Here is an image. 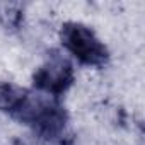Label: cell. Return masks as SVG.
<instances>
[{"mask_svg":"<svg viewBox=\"0 0 145 145\" xmlns=\"http://www.w3.org/2000/svg\"><path fill=\"white\" fill-rule=\"evenodd\" d=\"M67 44L68 48L75 53V56H79L84 61H96L101 55L97 53V43L96 39H92L91 33L82 29V27H74L68 34H67Z\"/></svg>","mask_w":145,"mask_h":145,"instance_id":"1","label":"cell"}]
</instances>
